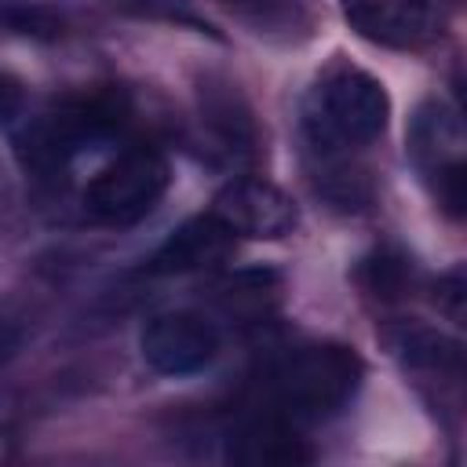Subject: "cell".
Listing matches in <instances>:
<instances>
[{"instance_id": "cell-12", "label": "cell", "mask_w": 467, "mask_h": 467, "mask_svg": "<svg viewBox=\"0 0 467 467\" xmlns=\"http://www.w3.org/2000/svg\"><path fill=\"white\" fill-rule=\"evenodd\" d=\"M387 339H390V350H394L405 365L427 368V372H452V376H460L463 347H460L456 339H449L445 332L427 328V325H401V328L390 332Z\"/></svg>"}, {"instance_id": "cell-8", "label": "cell", "mask_w": 467, "mask_h": 467, "mask_svg": "<svg viewBox=\"0 0 467 467\" xmlns=\"http://www.w3.org/2000/svg\"><path fill=\"white\" fill-rule=\"evenodd\" d=\"M343 18L376 44L412 47L431 33L434 0H339Z\"/></svg>"}, {"instance_id": "cell-1", "label": "cell", "mask_w": 467, "mask_h": 467, "mask_svg": "<svg viewBox=\"0 0 467 467\" xmlns=\"http://www.w3.org/2000/svg\"><path fill=\"white\" fill-rule=\"evenodd\" d=\"M390 117L387 88L361 66L336 58L303 95V135L325 161L368 146L383 135Z\"/></svg>"}, {"instance_id": "cell-3", "label": "cell", "mask_w": 467, "mask_h": 467, "mask_svg": "<svg viewBox=\"0 0 467 467\" xmlns=\"http://www.w3.org/2000/svg\"><path fill=\"white\" fill-rule=\"evenodd\" d=\"M120 102L113 95H84L69 99L15 131V157L33 175H58L80 150L102 142L120 128Z\"/></svg>"}, {"instance_id": "cell-15", "label": "cell", "mask_w": 467, "mask_h": 467, "mask_svg": "<svg viewBox=\"0 0 467 467\" xmlns=\"http://www.w3.org/2000/svg\"><path fill=\"white\" fill-rule=\"evenodd\" d=\"M368 274V288H376V296H398L405 285V259H390L387 252H379L376 259L365 263Z\"/></svg>"}, {"instance_id": "cell-6", "label": "cell", "mask_w": 467, "mask_h": 467, "mask_svg": "<svg viewBox=\"0 0 467 467\" xmlns=\"http://www.w3.org/2000/svg\"><path fill=\"white\" fill-rule=\"evenodd\" d=\"M142 361L161 376H190L215 361L219 328L193 310L153 314L139 332Z\"/></svg>"}, {"instance_id": "cell-9", "label": "cell", "mask_w": 467, "mask_h": 467, "mask_svg": "<svg viewBox=\"0 0 467 467\" xmlns=\"http://www.w3.org/2000/svg\"><path fill=\"white\" fill-rule=\"evenodd\" d=\"M234 252V234L208 212L175 226L150 259L153 274H197L223 263Z\"/></svg>"}, {"instance_id": "cell-14", "label": "cell", "mask_w": 467, "mask_h": 467, "mask_svg": "<svg viewBox=\"0 0 467 467\" xmlns=\"http://www.w3.org/2000/svg\"><path fill=\"white\" fill-rule=\"evenodd\" d=\"M0 29L4 33H18V36H58L62 33V18H55L44 7H4L0 11Z\"/></svg>"}, {"instance_id": "cell-5", "label": "cell", "mask_w": 467, "mask_h": 467, "mask_svg": "<svg viewBox=\"0 0 467 467\" xmlns=\"http://www.w3.org/2000/svg\"><path fill=\"white\" fill-rule=\"evenodd\" d=\"M409 153L420 175L431 182L438 204L449 215H463V201H467L463 128H460V117L445 102L431 99L416 109L409 124Z\"/></svg>"}, {"instance_id": "cell-4", "label": "cell", "mask_w": 467, "mask_h": 467, "mask_svg": "<svg viewBox=\"0 0 467 467\" xmlns=\"http://www.w3.org/2000/svg\"><path fill=\"white\" fill-rule=\"evenodd\" d=\"M168 161L150 146L117 153L84 190V208L102 226H131L146 219L168 190Z\"/></svg>"}, {"instance_id": "cell-11", "label": "cell", "mask_w": 467, "mask_h": 467, "mask_svg": "<svg viewBox=\"0 0 467 467\" xmlns=\"http://www.w3.org/2000/svg\"><path fill=\"white\" fill-rule=\"evenodd\" d=\"M201 120L226 153H252L255 124H252L248 106L241 102V95L230 84L201 88Z\"/></svg>"}, {"instance_id": "cell-13", "label": "cell", "mask_w": 467, "mask_h": 467, "mask_svg": "<svg viewBox=\"0 0 467 467\" xmlns=\"http://www.w3.org/2000/svg\"><path fill=\"white\" fill-rule=\"evenodd\" d=\"M117 11L131 15V18H146V22H175V26H190V29H201L208 33L212 26L193 11L186 7L182 0H109Z\"/></svg>"}, {"instance_id": "cell-7", "label": "cell", "mask_w": 467, "mask_h": 467, "mask_svg": "<svg viewBox=\"0 0 467 467\" xmlns=\"http://www.w3.org/2000/svg\"><path fill=\"white\" fill-rule=\"evenodd\" d=\"M212 215L234 234V237H252V241H277L288 237L299 223V208L296 201L266 182V179H230L215 201H212Z\"/></svg>"}, {"instance_id": "cell-10", "label": "cell", "mask_w": 467, "mask_h": 467, "mask_svg": "<svg viewBox=\"0 0 467 467\" xmlns=\"http://www.w3.org/2000/svg\"><path fill=\"white\" fill-rule=\"evenodd\" d=\"M226 456L237 463H306L310 449L292 434V423L274 412L241 423L230 434Z\"/></svg>"}, {"instance_id": "cell-2", "label": "cell", "mask_w": 467, "mask_h": 467, "mask_svg": "<svg viewBox=\"0 0 467 467\" xmlns=\"http://www.w3.org/2000/svg\"><path fill=\"white\" fill-rule=\"evenodd\" d=\"M365 376L361 358L343 343H303L281 354L266 390L274 412L288 423H321L350 405Z\"/></svg>"}, {"instance_id": "cell-16", "label": "cell", "mask_w": 467, "mask_h": 467, "mask_svg": "<svg viewBox=\"0 0 467 467\" xmlns=\"http://www.w3.org/2000/svg\"><path fill=\"white\" fill-rule=\"evenodd\" d=\"M18 109H22V88L15 77L0 69V120H11Z\"/></svg>"}]
</instances>
